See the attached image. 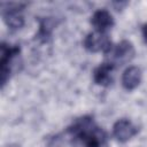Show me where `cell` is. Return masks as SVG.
Listing matches in <instances>:
<instances>
[{
	"label": "cell",
	"instance_id": "6da1fadb",
	"mask_svg": "<svg viewBox=\"0 0 147 147\" xmlns=\"http://www.w3.org/2000/svg\"><path fill=\"white\" fill-rule=\"evenodd\" d=\"M68 132L80 139L85 147H102L106 142V133L94 123L91 116H84L76 119Z\"/></svg>",
	"mask_w": 147,
	"mask_h": 147
},
{
	"label": "cell",
	"instance_id": "7a4b0ae2",
	"mask_svg": "<svg viewBox=\"0 0 147 147\" xmlns=\"http://www.w3.org/2000/svg\"><path fill=\"white\" fill-rule=\"evenodd\" d=\"M20 46L8 45L6 42L1 44V60H0V82L1 87H3L7 80L10 78V74L13 71V62L14 59L20 54Z\"/></svg>",
	"mask_w": 147,
	"mask_h": 147
},
{
	"label": "cell",
	"instance_id": "3957f363",
	"mask_svg": "<svg viewBox=\"0 0 147 147\" xmlns=\"http://www.w3.org/2000/svg\"><path fill=\"white\" fill-rule=\"evenodd\" d=\"M84 47L92 53H108L111 51V40L106 32L94 31L88 33L84 39Z\"/></svg>",
	"mask_w": 147,
	"mask_h": 147
},
{
	"label": "cell",
	"instance_id": "277c9868",
	"mask_svg": "<svg viewBox=\"0 0 147 147\" xmlns=\"http://www.w3.org/2000/svg\"><path fill=\"white\" fill-rule=\"evenodd\" d=\"M8 8L2 7V17L5 23L14 30L21 29L24 25V18L22 15V8L24 3H6Z\"/></svg>",
	"mask_w": 147,
	"mask_h": 147
},
{
	"label": "cell",
	"instance_id": "5b68a950",
	"mask_svg": "<svg viewBox=\"0 0 147 147\" xmlns=\"http://www.w3.org/2000/svg\"><path fill=\"white\" fill-rule=\"evenodd\" d=\"M134 55L136 51L132 42L129 40H122L114 48L110 63H113L114 65H123L130 62L134 57Z\"/></svg>",
	"mask_w": 147,
	"mask_h": 147
},
{
	"label": "cell",
	"instance_id": "8992f818",
	"mask_svg": "<svg viewBox=\"0 0 147 147\" xmlns=\"http://www.w3.org/2000/svg\"><path fill=\"white\" fill-rule=\"evenodd\" d=\"M138 133V127L129 119H118L113 126V136L119 142H126Z\"/></svg>",
	"mask_w": 147,
	"mask_h": 147
},
{
	"label": "cell",
	"instance_id": "52a82bcc",
	"mask_svg": "<svg viewBox=\"0 0 147 147\" xmlns=\"http://www.w3.org/2000/svg\"><path fill=\"white\" fill-rule=\"evenodd\" d=\"M91 24L94 26L95 31L106 32L114 25V18L107 9L95 10L91 17Z\"/></svg>",
	"mask_w": 147,
	"mask_h": 147
},
{
	"label": "cell",
	"instance_id": "ba28073f",
	"mask_svg": "<svg viewBox=\"0 0 147 147\" xmlns=\"http://www.w3.org/2000/svg\"><path fill=\"white\" fill-rule=\"evenodd\" d=\"M115 65L110 62L101 63L93 71V80L95 84L101 86H109L113 83V71Z\"/></svg>",
	"mask_w": 147,
	"mask_h": 147
},
{
	"label": "cell",
	"instance_id": "9c48e42d",
	"mask_svg": "<svg viewBox=\"0 0 147 147\" xmlns=\"http://www.w3.org/2000/svg\"><path fill=\"white\" fill-rule=\"evenodd\" d=\"M141 77H142V74L140 68L136 65H131L126 68L122 75V85L125 90L132 91L136 87H138V85L141 82Z\"/></svg>",
	"mask_w": 147,
	"mask_h": 147
},
{
	"label": "cell",
	"instance_id": "30bf717a",
	"mask_svg": "<svg viewBox=\"0 0 147 147\" xmlns=\"http://www.w3.org/2000/svg\"><path fill=\"white\" fill-rule=\"evenodd\" d=\"M53 22L51 18H44L40 21V28H39V31H38V39H40L41 41H46L52 31H53Z\"/></svg>",
	"mask_w": 147,
	"mask_h": 147
},
{
	"label": "cell",
	"instance_id": "8fae6325",
	"mask_svg": "<svg viewBox=\"0 0 147 147\" xmlns=\"http://www.w3.org/2000/svg\"><path fill=\"white\" fill-rule=\"evenodd\" d=\"M142 37H144L145 42L147 44V23L142 25Z\"/></svg>",
	"mask_w": 147,
	"mask_h": 147
}]
</instances>
